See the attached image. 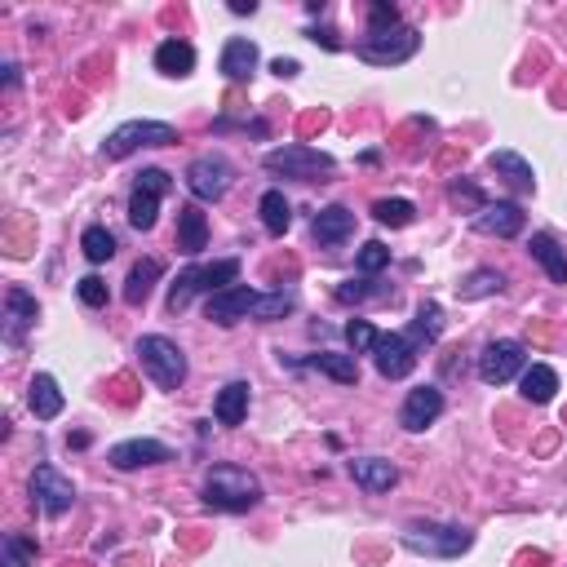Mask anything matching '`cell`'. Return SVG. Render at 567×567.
<instances>
[{"instance_id": "cell-6", "label": "cell", "mask_w": 567, "mask_h": 567, "mask_svg": "<svg viewBox=\"0 0 567 567\" xmlns=\"http://www.w3.org/2000/svg\"><path fill=\"white\" fill-rule=\"evenodd\" d=\"M138 359H142V373L156 381L160 390H182V381H187V355H182L178 342L151 333L138 342Z\"/></svg>"}, {"instance_id": "cell-25", "label": "cell", "mask_w": 567, "mask_h": 567, "mask_svg": "<svg viewBox=\"0 0 567 567\" xmlns=\"http://www.w3.org/2000/svg\"><path fill=\"white\" fill-rule=\"evenodd\" d=\"M156 71H160V76H191V71H195V49L187 45V40H178V36L160 40Z\"/></svg>"}, {"instance_id": "cell-1", "label": "cell", "mask_w": 567, "mask_h": 567, "mask_svg": "<svg viewBox=\"0 0 567 567\" xmlns=\"http://www.w3.org/2000/svg\"><path fill=\"white\" fill-rule=\"evenodd\" d=\"M257 501H262V483H257L253 470L222 461V466H213L204 474V505H213V510L244 514V510H253Z\"/></svg>"}, {"instance_id": "cell-16", "label": "cell", "mask_w": 567, "mask_h": 567, "mask_svg": "<svg viewBox=\"0 0 567 567\" xmlns=\"http://www.w3.org/2000/svg\"><path fill=\"white\" fill-rule=\"evenodd\" d=\"M36 315H40V306H36V297L27 293L23 284H14L5 293V346H23V337H27V328L36 324Z\"/></svg>"}, {"instance_id": "cell-12", "label": "cell", "mask_w": 567, "mask_h": 567, "mask_svg": "<svg viewBox=\"0 0 567 567\" xmlns=\"http://www.w3.org/2000/svg\"><path fill=\"white\" fill-rule=\"evenodd\" d=\"M257 297H262L257 288H249V284H231V288H222V293H213L209 302H204V315H209L218 328H235L240 319H253Z\"/></svg>"}, {"instance_id": "cell-14", "label": "cell", "mask_w": 567, "mask_h": 567, "mask_svg": "<svg viewBox=\"0 0 567 567\" xmlns=\"http://www.w3.org/2000/svg\"><path fill=\"white\" fill-rule=\"evenodd\" d=\"M443 417V390L439 386H417L408 390L404 408H399V426L412 430V435H421L426 426H435Z\"/></svg>"}, {"instance_id": "cell-42", "label": "cell", "mask_w": 567, "mask_h": 567, "mask_svg": "<svg viewBox=\"0 0 567 567\" xmlns=\"http://www.w3.org/2000/svg\"><path fill=\"white\" fill-rule=\"evenodd\" d=\"M399 23V9L386 5V0H373L368 5V32H381V27H395Z\"/></svg>"}, {"instance_id": "cell-13", "label": "cell", "mask_w": 567, "mask_h": 567, "mask_svg": "<svg viewBox=\"0 0 567 567\" xmlns=\"http://www.w3.org/2000/svg\"><path fill=\"white\" fill-rule=\"evenodd\" d=\"M417 355L421 350L408 342V333H381V342L373 350V364L386 381H399V377H408L412 368H417Z\"/></svg>"}, {"instance_id": "cell-36", "label": "cell", "mask_w": 567, "mask_h": 567, "mask_svg": "<svg viewBox=\"0 0 567 567\" xmlns=\"http://www.w3.org/2000/svg\"><path fill=\"white\" fill-rule=\"evenodd\" d=\"M293 293H284V288H275V293H262L257 297V311H253V319H284V315H293Z\"/></svg>"}, {"instance_id": "cell-20", "label": "cell", "mask_w": 567, "mask_h": 567, "mask_svg": "<svg viewBox=\"0 0 567 567\" xmlns=\"http://www.w3.org/2000/svg\"><path fill=\"white\" fill-rule=\"evenodd\" d=\"M346 470L364 492H390L399 483V466L395 461H386V457H355Z\"/></svg>"}, {"instance_id": "cell-34", "label": "cell", "mask_w": 567, "mask_h": 567, "mask_svg": "<svg viewBox=\"0 0 567 567\" xmlns=\"http://www.w3.org/2000/svg\"><path fill=\"white\" fill-rule=\"evenodd\" d=\"M373 218H377L381 226H395V231H399V226H412V222H417V204H412V200H399V195H395V200H377V204H373Z\"/></svg>"}, {"instance_id": "cell-33", "label": "cell", "mask_w": 567, "mask_h": 567, "mask_svg": "<svg viewBox=\"0 0 567 567\" xmlns=\"http://www.w3.org/2000/svg\"><path fill=\"white\" fill-rule=\"evenodd\" d=\"M36 541L32 536H18L9 532L5 541H0V567H36Z\"/></svg>"}, {"instance_id": "cell-10", "label": "cell", "mask_w": 567, "mask_h": 567, "mask_svg": "<svg viewBox=\"0 0 567 567\" xmlns=\"http://www.w3.org/2000/svg\"><path fill=\"white\" fill-rule=\"evenodd\" d=\"M528 368V346L514 342V337H501V342H488L479 355V381L483 386H505Z\"/></svg>"}, {"instance_id": "cell-8", "label": "cell", "mask_w": 567, "mask_h": 567, "mask_svg": "<svg viewBox=\"0 0 567 567\" xmlns=\"http://www.w3.org/2000/svg\"><path fill=\"white\" fill-rule=\"evenodd\" d=\"M231 182H235V164L222 151H209V156L191 160V169H187V191L200 204H218L231 191Z\"/></svg>"}, {"instance_id": "cell-37", "label": "cell", "mask_w": 567, "mask_h": 567, "mask_svg": "<svg viewBox=\"0 0 567 567\" xmlns=\"http://www.w3.org/2000/svg\"><path fill=\"white\" fill-rule=\"evenodd\" d=\"M390 293V288L386 284H377V280H368V275H364V280H346V284H337V302H368V297H386Z\"/></svg>"}, {"instance_id": "cell-22", "label": "cell", "mask_w": 567, "mask_h": 567, "mask_svg": "<svg viewBox=\"0 0 567 567\" xmlns=\"http://www.w3.org/2000/svg\"><path fill=\"white\" fill-rule=\"evenodd\" d=\"M488 169L497 173L505 187H514V191H536V173H532V164L523 160L519 151H492V156H488Z\"/></svg>"}, {"instance_id": "cell-11", "label": "cell", "mask_w": 567, "mask_h": 567, "mask_svg": "<svg viewBox=\"0 0 567 567\" xmlns=\"http://www.w3.org/2000/svg\"><path fill=\"white\" fill-rule=\"evenodd\" d=\"M27 492H32V501L49 514V519H58V514H67L71 505H76V483H71L63 470H54V466H36Z\"/></svg>"}, {"instance_id": "cell-41", "label": "cell", "mask_w": 567, "mask_h": 567, "mask_svg": "<svg viewBox=\"0 0 567 567\" xmlns=\"http://www.w3.org/2000/svg\"><path fill=\"white\" fill-rule=\"evenodd\" d=\"M76 293H80V302L94 306V311H98V306H107V284H102L98 275H85V280L76 284Z\"/></svg>"}, {"instance_id": "cell-18", "label": "cell", "mask_w": 567, "mask_h": 567, "mask_svg": "<svg viewBox=\"0 0 567 567\" xmlns=\"http://www.w3.org/2000/svg\"><path fill=\"white\" fill-rule=\"evenodd\" d=\"M523 209L519 204H488L483 213H474L470 226L479 235H497V240H514V235H523Z\"/></svg>"}, {"instance_id": "cell-40", "label": "cell", "mask_w": 567, "mask_h": 567, "mask_svg": "<svg viewBox=\"0 0 567 567\" xmlns=\"http://www.w3.org/2000/svg\"><path fill=\"white\" fill-rule=\"evenodd\" d=\"M448 200L457 204V209H461V204H466V209H470V218H474V213H483V209H488V195H483L479 187H474V182H452Z\"/></svg>"}, {"instance_id": "cell-4", "label": "cell", "mask_w": 567, "mask_h": 567, "mask_svg": "<svg viewBox=\"0 0 567 567\" xmlns=\"http://www.w3.org/2000/svg\"><path fill=\"white\" fill-rule=\"evenodd\" d=\"M266 173H275V178H288V182H324L328 173H333V156L319 147H306V142H288V147H275L262 156Z\"/></svg>"}, {"instance_id": "cell-32", "label": "cell", "mask_w": 567, "mask_h": 567, "mask_svg": "<svg viewBox=\"0 0 567 567\" xmlns=\"http://www.w3.org/2000/svg\"><path fill=\"white\" fill-rule=\"evenodd\" d=\"M257 213H262V226L275 235V240H280L288 226H293V204L284 200V191H266L262 204H257Z\"/></svg>"}, {"instance_id": "cell-7", "label": "cell", "mask_w": 567, "mask_h": 567, "mask_svg": "<svg viewBox=\"0 0 567 567\" xmlns=\"http://www.w3.org/2000/svg\"><path fill=\"white\" fill-rule=\"evenodd\" d=\"M173 142H178V129L164 125V120H129L116 133H107L102 160H129L142 147H173Z\"/></svg>"}, {"instance_id": "cell-38", "label": "cell", "mask_w": 567, "mask_h": 567, "mask_svg": "<svg viewBox=\"0 0 567 567\" xmlns=\"http://www.w3.org/2000/svg\"><path fill=\"white\" fill-rule=\"evenodd\" d=\"M346 342H350L355 355H373L377 342H381V333L368 324V319H350V324H346Z\"/></svg>"}, {"instance_id": "cell-23", "label": "cell", "mask_w": 567, "mask_h": 567, "mask_svg": "<svg viewBox=\"0 0 567 567\" xmlns=\"http://www.w3.org/2000/svg\"><path fill=\"white\" fill-rule=\"evenodd\" d=\"M63 404L67 399H63V390H58V381L49 373H36L32 386H27V408H32L40 421H54L58 412H63Z\"/></svg>"}, {"instance_id": "cell-19", "label": "cell", "mask_w": 567, "mask_h": 567, "mask_svg": "<svg viewBox=\"0 0 567 567\" xmlns=\"http://www.w3.org/2000/svg\"><path fill=\"white\" fill-rule=\"evenodd\" d=\"M257 45L253 40H244V36H231L222 45V58H218V71L226 80H235V85H244V80H253V71H257Z\"/></svg>"}, {"instance_id": "cell-35", "label": "cell", "mask_w": 567, "mask_h": 567, "mask_svg": "<svg viewBox=\"0 0 567 567\" xmlns=\"http://www.w3.org/2000/svg\"><path fill=\"white\" fill-rule=\"evenodd\" d=\"M80 249H85V257L89 262H111V257H116V235L107 231V226H89L85 235H80Z\"/></svg>"}, {"instance_id": "cell-26", "label": "cell", "mask_w": 567, "mask_h": 567, "mask_svg": "<svg viewBox=\"0 0 567 567\" xmlns=\"http://www.w3.org/2000/svg\"><path fill=\"white\" fill-rule=\"evenodd\" d=\"M404 333H408V342L417 346V350L435 346L439 333H443V311H439V302H421V306H417V319H412Z\"/></svg>"}, {"instance_id": "cell-44", "label": "cell", "mask_w": 567, "mask_h": 567, "mask_svg": "<svg viewBox=\"0 0 567 567\" xmlns=\"http://www.w3.org/2000/svg\"><path fill=\"white\" fill-rule=\"evenodd\" d=\"M271 71H275V76H280V80H293V76H297V71H302V67H297L293 58H275V63H271Z\"/></svg>"}, {"instance_id": "cell-27", "label": "cell", "mask_w": 567, "mask_h": 567, "mask_svg": "<svg viewBox=\"0 0 567 567\" xmlns=\"http://www.w3.org/2000/svg\"><path fill=\"white\" fill-rule=\"evenodd\" d=\"M164 275V266L156 262V257H142V262H133L129 280H125V302L129 306H142L151 297V288H156V280Z\"/></svg>"}, {"instance_id": "cell-2", "label": "cell", "mask_w": 567, "mask_h": 567, "mask_svg": "<svg viewBox=\"0 0 567 567\" xmlns=\"http://www.w3.org/2000/svg\"><path fill=\"white\" fill-rule=\"evenodd\" d=\"M399 541L408 545L412 554H426V559H461V554L474 545V532L461 528V523H435V519H412Z\"/></svg>"}, {"instance_id": "cell-5", "label": "cell", "mask_w": 567, "mask_h": 567, "mask_svg": "<svg viewBox=\"0 0 567 567\" xmlns=\"http://www.w3.org/2000/svg\"><path fill=\"white\" fill-rule=\"evenodd\" d=\"M417 49H421L417 27L395 23V27H381V32H368L355 45V54L364 58V63H373V67H399V63H408Z\"/></svg>"}, {"instance_id": "cell-28", "label": "cell", "mask_w": 567, "mask_h": 567, "mask_svg": "<svg viewBox=\"0 0 567 567\" xmlns=\"http://www.w3.org/2000/svg\"><path fill=\"white\" fill-rule=\"evenodd\" d=\"M528 253H532V262H541V271L550 275L554 284H567V253L550 240V235H532V240H528Z\"/></svg>"}, {"instance_id": "cell-3", "label": "cell", "mask_w": 567, "mask_h": 567, "mask_svg": "<svg viewBox=\"0 0 567 567\" xmlns=\"http://www.w3.org/2000/svg\"><path fill=\"white\" fill-rule=\"evenodd\" d=\"M231 284H240V257H222V262H209V266H187L169 288V311L178 315V311H187L200 293L213 297Z\"/></svg>"}, {"instance_id": "cell-30", "label": "cell", "mask_w": 567, "mask_h": 567, "mask_svg": "<svg viewBox=\"0 0 567 567\" xmlns=\"http://www.w3.org/2000/svg\"><path fill=\"white\" fill-rule=\"evenodd\" d=\"M554 390H559V373H554L550 364L523 368V399H528V404H550Z\"/></svg>"}, {"instance_id": "cell-15", "label": "cell", "mask_w": 567, "mask_h": 567, "mask_svg": "<svg viewBox=\"0 0 567 567\" xmlns=\"http://www.w3.org/2000/svg\"><path fill=\"white\" fill-rule=\"evenodd\" d=\"M107 461L116 470H142V466H164V461H173V448L160 439H125L116 443V448L107 452Z\"/></svg>"}, {"instance_id": "cell-21", "label": "cell", "mask_w": 567, "mask_h": 567, "mask_svg": "<svg viewBox=\"0 0 567 567\" xmlns=\"http://www.w3.org/2000/svg\"><path fill=\"white\" fill-rule=\"evenodd\" d=\"M178 249L187 257H200L209 249V218L200 213V204H182L178 209Z\"/></svg>"}, {"instance_id": "cell-31", "label": "cell", "mask_w": 567, "mask_h": 567, "mask_svg": "<svg viewBox=\"0 0 567 567\" xmlns=\"http://www.w3.org/2000/svg\"><path fill=\"white\" fill-rule=\"evenodd\" d=\"M501 288H505V275L492 271V266H479V271H470L457 284V293H461V302H479V297H497Z\"/></svg>"}, {"instance_id": "cell-39", "label": "cell", "mask_w": 567, "mask_h": 567, "mask_svg": "<svg viewBox=\"0 0 567 567\" xmlns=\"http://www.w3.org/2000/svg\"><path fill=\"white\" fill-rule=\"evenodd\" d=\"M355 266H359V275H377V271H386V266H390V249H386L381 240H368L364 249H359Z\"/></svg>"}, {"instance_id": "cell-17", "label": "cell", "mask_w": 567, "mask_h": 567, "mask_svg": "<svg viewBox=\"0 0 567 567\" xmlns=\"http://www.w3.org/2000/svg\"><path fill=\"white\" fill-rule=\"evenodd\" d=\"M311 235H315L319 249H337V244H346L350 235H355V213H350L346 204H328V209L315 213Z\"/></svg>"}, {"instance_id": "cell-9", "label": "cell", "mask_w": 567, "mask_h": 567, "mask_svg": "<svg viewBox=\"0 0 567 567\" xmlns=\"http://www.w3.org/2000/svg\"><path fill=\"white\" fill-rule=\"evenodd\" d=\"M173 178L164 169H142L138 182H133V195H129V226L133 231H151L160 218V200L169 195Z\"/></svg>"}, {"instance_id": "cell-24", "label": "cell", "mask_w": 567, "mask_h": 567, "mask_svg": "<svg viewBox=\"0 0 567 567\" xmlns=\"http://www.w3.org/2000/svg\"><path fill=\"white\" fill-rule=\"evenodd\" d=\"M213 417L222 426H240L249 417V381H226L218 390V404H213Z\"/></svg>"}, {"instance_id": "cell-43", "label": "cell", "mask_w": 567, "mask_h": 567, "mask_svg": "<svg viewBox=\"0 0 567 567\" xmlns=\"http://www.w3.org/2000/svg\"><path fill=\"white\" fill-rule=\"evenodd\" d=\"M315 40V45H324V49H342V40H337V32L333 27H311V32H306Z\"/></svg>"}, {"instance_id": "cell-29", "label": "cell", "mask_w": 567, "mask_h": 567, "mask_svg": "<svg viewBox=\"0 0 567 567\" xmlns=\"http://www.w3.org/2000/svg\"><path fill=\"white\" fill-rule=\"evenodd\" d=\"M306 368H319L324 377L342 381V386H355V381H359V364H355V355H337V350H319V355L306 359Z\"/></svg>"}]
</instances>
